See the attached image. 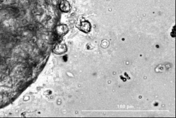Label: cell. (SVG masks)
<instances>
[{
  "instance_id": "6da1fadb",
  "label": "cell",
  "mask_w": 176,
  "mask_h": 118,
  "mask_svg": "<svg viewBox=\"0 0 176 118\" xmlns=\"http://www.w3.org/2000/svg\"><path fill=\"white\" fill-rule=\"evenodd\" d=\"M68 31V28L67 25H57L55 28V33L59 36H63L67 33Z\"/></svg>"
},
{
  "instance_id": "3957f363",
  "label": "cell",
  "mask_w": 176,
  "mask_h": 118,
  "mask_svg": "<svg viewBox=\"0 0 176 118\" xmlns=\"http://www.w3.org/2000/svg\"><path fill=\"white\" fill-rule=\"evenodd\" d=\"M66 50H67V48H66L65 45L64 44H63V45H57L56 46L54 47V53H55L57 54H62V53L65 52Z\"/></svg>"
},
{
  "instance_id": "7a4b0ae2",
  "label": "cell",
  "mask_w": 176,
  "mask_h": 118,
  "mask_svg": "<svg viewBox=\"0 0 176 118\" xmlns=\"http://www.w3.org/2000/svg\"><path fill=\"white\" fill-rule=\"evenodd\" d=\"M59 8L61 11L63 12H68L70 9V5L68 2L66 1H62L60 4Z\"/></svg>"
},
{
  "instance_id": "277c9868",
  "label": "cell",
  "mask_w": 176,
  "mask_h": 118,
  "mask_svg": "<svg viewBox=\"0 0 176 118\" xmlns=\"http://www.w3.org/2000/svg\"><path fill=\"white\" fill-rule=\"evenodd\" d=\"M90 24L88 22H83L81 24V29L84 32H89L90 30Z\"/></svg>"
}]
</instances>
